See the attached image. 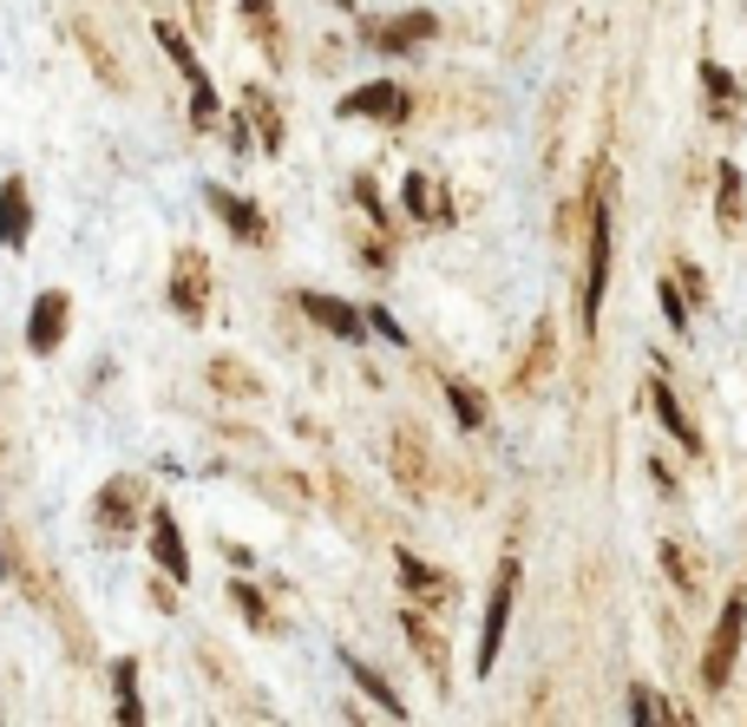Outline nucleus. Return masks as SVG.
Listing matches in <instances>:
<instances>
[{
  "label": "nucleus",
  "mask_w": 747,
  "mask_h": 727,
  "mask_svg": "<svg viewBox=\"0 0 747 727\" xmlns=\"http://www.w3.org/2000/svg\"><path fill=\"white\" fill-rule=\"evenodd\" d=\"M604 282H610V177H597V197H591V275H584V328H597Z\"/></svg>",
  "instance_id": "f257e3e1"
},
{
  "label": "nucleus",
  "mask_w": 747,
  "mask_h": 727,
  "mask_svg": "<svg viewBox=\"0 0 747 727\" xmlns=\"http://www.w3.org/2000/svg\"><path fill=\"white\" fill-rule=\"evenodd\" d=\"M742 630H747V590H735L722 603V623H715V643L702 656V689H728L735 676V649H742Z\"/></svg>",
  "instance_id": "f03ea898"
},
{
  "label": "nucleus",
  "mask_w": 747,
  "mask_h": 727,
  "mask_svg": "<svg viewBox=\"0 0 747 727\" xmlns=\"http://www.w3.org/2000/svg\"><path fill=\"white\" fill-rule=\"evenodd\" d=\"M512 597H518V558L499 564V584H492V603H486V630H479V676H492V662H499V643H505V623H512Z\"/></svg>",
  "instance_id": "7ed1b4c3"
},
{
  "label": "nucleus",
  "mask_w": 747,
  "mask_h": 727,
  "mask_svg": "<svg viewBox=\"0 0 747 727\" xmlns=\"http://www.w3.org/2000/svg\"><path fill=\"white\" fill-rule=\"evenodd\" d=\"M203 302H210V269H203L197 249H177V262H171V308H177L184 321H197Z\"/></svg>",
  "instance_id": "20e7f679"
},
{
  "label": "nucleus",
  "mask_w": 747,
  "mask_h": 727,
  "mask_svg": "<svg viewBox=\"0 0 747 727\" xmlns=\"http://www.w3.org/2000/svg\"><path fill=\"white\" fill-rule=\"evenodd\" d=\"M66 308H72L66 289H46V295L33 302V315H26V348H33V354H52V348L66 341Z\"/></svg>",
  "instance_id": "39448f33"
},
{
  "label": "nucleus",
  "mask_w": 747,
  "mask_h": 727,
  "mask_svg": "<svg viewBox=\"0 0 747 727\" xmlns=\"http://www.w3.org/2000/svg\"><path fill=\"white\" fill-rule=\"evenodd\" d=\"M157 39H164V52L177 59V72H184V79H190V92H197V105H190V112H197V125H210V118H217V92H210V72H203V66H197V52L177 39V26H157Z\"/></svg>",
  "instance_id": "423d86ee"
},
{
  "label": "nucleus",
  "mask_w": 747,
  "mask_h": 727,
  "mask_svg": "<svg viewBox=\"0 0 747 727\" xmlns=\"http://www.w3.org/2000/svg\"><path fill=\"white\" fill-rule=\"evenodd\" d=\"M302 315H315L328 335H341V341H361L367 335V308H348V302H335V295H302Z\"/></svg>",
  "instance_id": "0eeeda50"
},
{
  "label": "nucleus",
  "mask_w": 747,
  "mask_h": 727,
  "mask_svg": "<svg viewBox=\"0 0 747 727\" xmlns=\"http://www.w3.org/2000/svg\"><path fill=\"white\" fill-rule=\"evenodd\" d=\"M400 590H407L413 603H427V610H440V603L453 597L446 571H440V564H420V558H407V551H400Z\"/></svg>",
  "instance_id": "6e6552de"
},
{
  "label": "nucleus",
  "mask_w": 747,
  "mask_h": 727,
  "mask_svg": "<svg viewBox=\"0 0 747 727\" xmlns=\"http://www.w3.org/2000/svg\"><path fill=\"white\" fill-rule=\"evenodd\" d=\"M26 230H33L26 177H7V184H0V243H7V249H26Z\"/></svg>",
  "instance_id": "1a4fd4ad"
},
{
  "label": "nucleus",
  "mask_w": 747,
  "mask_h": 727,
  "mask_svg": "<svg viewBox=\"0 0 747 727\" xmlns=\"http://www.w3.org/2000/svg\"><path fill=\"white\" fill-rule=\"evenodd\" d=\"M203 197L217 203V216H223V223H230V230H236L243 243H262V236H269V223L256 216V203H243L236 190H223V184H203Z\"/></svg>",
  "instance_id": "9d476101"
},
{
  "label": "nucleus",
  "mask_w": 747,
  "mask_h": 727,
  "mask_svg": "<svg viewBox=\"0 0 747 727\" xmlns=\"http://www.w3.org/2000/svg\"><path fill=\"white\" fill-rule=\"evenodd\" d=\"M151 558L164 564L171 584L190 577V558H184V538H177V518H171V512H151Z\"/></svg>",
  "instance_id": "9b49d317"
},
{
  "label": "nucleus",
  "mask_w": 747,
  "mask_h": 727,
  "mask_svg": "<svg viewBox=\"0 0 747 727\" xmlns=\"http://www.w3.org/2000/svg\"><path fill=\"white\" fill-rule=\"evenodd\" d=\"M341 112L348 118H407V92L400 85H361L341 98Z\"/></svg>",
  "instance_id": "f8f14e48"
},
{
  "label": "nucleus",
  "mask_w": 747,
  "mask_h": 727,
  "mask_svg": "<svg viewBox=\"0 0 747 727\" xmlns=\"http://www.w3.org/2000/svg\"><path fill=\"white\" fill-rule=\"evenodd\" d=\"M381 52H400V46H413V39H433V13H413V20H367L361 26Z\"/></svg>",
  "instance_id": "ddd939ff"
},
{
  "label": "nucleus",
  "mask_w": 747,
  "mask_h": 727,
  "mask_svg": "<svg viewBox=\"0 0 747 727\" xmlns=\"http://www.w3.org/2000/svg\"><path fill=\"white\" fill-rule=\"evenodd\" d=\"M650 400H656V420H663V426H669V433H676V439H682L689 453H702V433H696V420L682 413V400L669 394V380H663V374L650 380Z\"/></svg>",
  "instance_id": "4468645a"
},
{
  "label": "nucleus",
  "mask_w": 747,
  "mask_h": 727,
  "mask_svg": "<svg viewBox=\"0 0 747 727\" xmlns=\"http://www.w3.org/2000/svg\"><path fill=\"white\" fill-rule=\"evenodd\" d=\"M400 630H407V643L420 649V662L433 669V682L446 689V643H440V630L427 623V610H407V623H400Z\"/></svg>",
  "instance_id": "2eb2a0df"
},
{
  "label": "nucleus",
  "mask_w": 747,
  "mask_h": 727,
  "mask_svg": "<svg viewBox=\"0 0 747 727\" xmlns=\"http://www.w3.org/2000/svg\"><path fill=\"white\" fill-rule=\"evenodd\" d=\"M112 689H118V722L144 727V702H138V662H112Z\"/></svg>",
  "instance_id": "dca6fc26"
},
{
  "label": "nucleus",
  "mask_w": 747,
  "mask_h": 727,
  "mask_svg": "<svg viewBox=\"0 0 747 727\" xmlns=\"http://www.w3.org/2000/svg\"><path fill=\"white\" fill-rule=\"evenodd\" d=\"M400 197H407V210H413V216L446 223V197H440V184H433V177H407V190H400Z\"/></svg>",
  "instance_id": "f3484780"
},
{
  "label": "nucleus",
  "mask_w": 747,
  "mask_h": 727,
  "mask_svg": "<svg viewBox=\"0 0 747 727\" xmlns=\"http://www.w3.org/2000/svg\"><path fill=\"white\" fill-rule=\"evenodd\" d=\"M138 505V479H112L105 492H98V518L112 525V531H125V512Z\"/></svg>",
  "instance_id": "a211bd4d"
},
{
  "label": "nucleus",
  "mask_w": 747,
  "mask_h": 727,
  "mask_svg": "<svg viewBox=\"0 0 747 727\" xmlns=\"http://www.w3.org/2000/svg\"><path fill=\"white\" fill-rule=\"evenodd\" d=\"M243 105H249V112H256V125H262V151H276V144H282V118H276V98L256 85V92H243Z\"/></svg>",
  "instance_id": "6ab92c4d"
},
{
  "label": "nucleus",
  "mask_w": 747,
  "mask_h": 727,
  "mask_svg": "<svg viewBox=\"0 0 747 727\" xmlns=\"http://www.w3.org/2000/svg\"><path fill=\"white\" fill-rule=\"evenodd\" d=\"M446 400H453L459 426H486V400H479V387H466V380H446Z\"/></svg>",
  "instance_id": "aec40b11"
},
{
  "label": "nucleus",
  "mask_w": 747,
  "mask_h": 727,
  "mask_svg": "<svg viewBox=\"0 0 747 727\" xmlns=\"http://www.w3.org/2000/svg\"><path fill=\"white\" fill-rule=\"evenodd\" d=\"M348 669H354V682H361V689H367V695H374V702H381L387 715H407V702H400V695H394V689H387V682H381V676H374L367 662H354V656H348Z\"/></svg>",
  "instance_id": "412c9836"
},
{
  "label": "nucleus",
  "mask_w": 747,
  "mask_h": 727,
  "mask_svg": "<svg viewBox=\"0 0 747 727\" xmlns=\"http://www.w3.org/2000/svg\"><path fill=\"white\" fill-rule=\"evenodd\" d=\"M722 223H728V230L742 223V171H735V164H722Z\"/></svg>",
  "instance_id": "4be33fe9"
},
{
  "label": "nucleus",
  "mask_w": 747,
  "mask_h": 727,
  "mask_svg": "<svg viewBox=\"0 0 747 727\" xmlns=\"http://www.w3.org/2000/svg\"><path fill=\"white\" fill-rule=\"evenodd\" d=\"M656 295H663V315H669V328H689V308H682V289H676V282H663Z\"/></svg>",
  "instance_id": "5701e85b"
},
{
  "label": "nucleus",
  "mask_w": 747,
  "mask_h": 727,
  "mask_svg": "<svg viewBox=\"0 0 747 727\" xmlns=\"http://www.w3.org/2000/svg\"><path fill=\"white\" fill-rule=\"evenodd\" d=\"M243 13L256 20V33H262V46H276V13H269V0H243Z\"/></svg>",
  "instance_id": "b1692460"
},
{
  "label": "nucleus",
  "mask_w": 747,
  "mask_h": 727,
  "mask_svg": "<svg viewBox=\"0 0 747 727\" xmlns=\"http://www.w3.org/2000/svg\"><path fill=\"white\" fill-rule=\"evenodd\" d=\"M630 727H656V702H650V695H643V689H637V695H630Z\"/></svg>",
  "instance_id": "393cba45"
},
{
  "label": "nucleus",
  "mask_w": 747,
  "mask_h": 727,
  "mask_svg": "<svg viewBox=\"0 0 747 727\" xmlns=\"http://www.w3.org/2000/svg\"><path fill=\"white\" fill-rule=\"evenodd\" d=\"M663 564H669V571H676V584H682V590H689V584H696V571H689V558H682V551H676V544H663Z\"/></svg>",
  "instance_id": "a878e982"
},
{
  "label": "nucleus",
  "mask_w": 747,
  "mask_h": 727,
  "mask_svg": "<svg viewBox=\"0 0 747 727\" xmlns=\"http://www.w3.org/2000/svg\"><path fill=\"white\" fill-rule=\"evenodd\" d=\"M702 79H709V92H715V98H728V92H735V79H728L722 66H702Z\"/></svg>",
  "instance_id": "bb28decb"
},
{
  "label": "nucleus",
  "mask_w": 747,
  "mask_h": 727,
  "mask_svg": "<svg viewBox=\"0 0 747 727\" xmlns=\"http://www.w3.org/2000/svg\"><path fill=\"white\" fill-rule=\"evenodd\" d=\"M367 321H374V328H381V335H387V341H407V335H400V321H394V315H387V308H367Z\"/></svg>",
  "instance_id": "cd10ccee"
}]
</instances>
